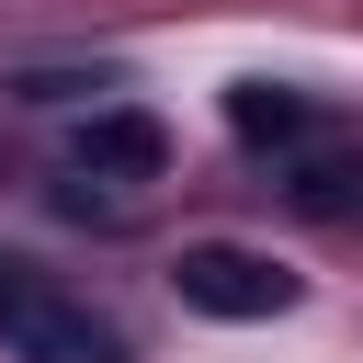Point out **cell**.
I'll use <instances>...</instances> for the list:
<instances>
[{
  "instance_id": "3957f363",
  "label": "cell",
  "mask_w": 363,
  "mask_h": 363,
  "mask_svg": "<svg viewBox=\"0 0 363 363\" xmlns=\"http://www.w3.org/2000/svg\"><path fill=\"white\" fill-rule=\"evenodd\" d=\"M159 159H170V136L147 113H91L79 125V170L91 182H159Z\"/></svg>"
},
{
  "instance_id": "6da1fadb",
  "label": "cell",
  "mask_w": 363,
  "mask_h": 363,
  "mask_svg": "<svg viewBox=\"0 0 363 363\" xmlns=\"http://www.w3.org/2000/svg\"><path fill=\"white\" fill-rule=\"evenodd\" d=\"M0 363H125V329L34 261H0Z\"/></svg>"
},
{
  "instance_id": "7a4b0ae2",
  "label": "cell",
  "mask_w": 363,
  "mask_h": 363,
  "mask_svg": "<svg viewBox=\"0 0 363 363\" xmlns=\"http://www.w3.org/2000/svg\"><path fill=\"white\" fill-rule=\"evenodd\" d=\"M170 284H182V306H204V318H284V306H295V272H284L272 250H238V238H193V250L170 261Z\"/></svg>"
},
{
  "instance_id": "5b68a950",
  "label": "cell",
  "mask_w": 363,
  "mask_h": 363,
  "mask_svg": "<svg viewBox=\"0 0 363 363\" xmlns=\"http://www.w3.org/2000/svg\"><path fill=\"white\" fill-rule=\"evenodd\" d=\"M227 125H238L250 147H306V125H318V113H306V91H272V79H238V91H227Z\"/></svg>"
},
{
  "instance_id": "277c9868",
  "label": "cell",
  "mask_w": 363,
  "mask_h": 363,
  "mask_svg": "<svg viewBox=\"0 0 363 363\" xmlns=\"http://www.w3.org/2000/svg\"><path fill=\"white\" fill-rule=\"evenodd\" d=\"M284 204L318 216V227H352V216H363V147H306V159L284 170Z\"/></svg>"
}]
</instances>
